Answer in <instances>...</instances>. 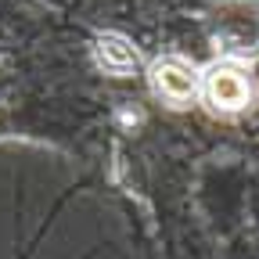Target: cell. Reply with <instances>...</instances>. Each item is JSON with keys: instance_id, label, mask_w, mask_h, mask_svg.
<instances>
[{"instance_id": "cell-1", "label": "cell", "mask_w": 259, "mask_h": 259, "mask_svg": "<svg viewBox=\"0 0 259 259\" xmlns=\"http://www.w3.org/2000/svg\"><path fill=\"white\" fill-rule=\"evenodd\" d=\"M212 36L220 51L227 54L255 58L259 54V0H216Z\"/></svg>"}, {"instance_id": "cell-2", "label": "cell", "mask_w": 259, "mask_h": 259, "mask_svg": "<svg viewBox=\"0 0 259 259\" xmlns=\"http://www.w3.org/2000/svg\"><path fill=\"white\" fill-rule=\"evenodd\" d=\"M202 79H198V69H194L191 61L169 54V58H158L151 65V90L162 97V101H169L173 108H184L187 101H194V94H198Z\"/></svg>"}, {"instance_id": "cell-3", "label": "cell", "mask_w": 259, "mask_h": 259, "mask_svg": "<svg viewBox=\"0 0 259 259\" xmlns=\"http://www.w3.org/2000/svg\"><path fill=\"white\" fill-rule=\"evenodd\" d=\"M205 101L220 112H241L252 101V79L238 69V65H216V69L205 72Z\"/></svg>"}, {"instance_id": "cell-4", "label": "cell", "mask_w": 259, "mask_h": 259, "mask_svg": "<svg viewBox=\"0 0 259 259\" xmlns=\"http://www.w3.org/2000/svg\"><path fill=\"white\" fill-rule=\"evenodd\" d=\"M94 58L112 76H130V72H137V65H141V54L134 51V44H130L126 36H119V32H105V36H97Z\"/></svg>"}]
</instances>
